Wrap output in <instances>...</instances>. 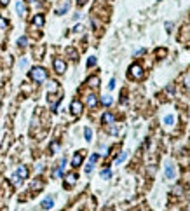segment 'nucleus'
I'll use <instances>...</instances> for the list:
<instances>
[{"mask_svg": "<svg viewBox=\"0 0 190 211\" xmlns=\"http://www.w3.org/2000/svg\"><path fill=\"white\" fill-rule=\"evenodd\" d=\"M30 79H31L33 82H37V84L45 82V80H47V72H45V68H42V66H33V68L30 70Z\"/></svg>", "mask_w": 190, "mask_h": 211, "instance_id": "f257e3e1", "label": "nucleus"}, {"mask_svg": "<svg viewBox=\"0 0 190 211\" xmlns=\"http://www.w3.org/2000/svg\"><path fill=\"white\" fill-rule=\"evenodd\" d=\"M129 77L134 79V80H141V79L145 77V72H143L141 65H138V63L131 65V66H129Z\"/></svg>", "mask_w": 190, "mask_h": 211, "instance_id": "f03ea898", "label": "nucleus"}, {"mask_svg": "<svg viewBox=\"0 0 190 211\" xmlns=\"http://www.w3.org/2000/svg\"><path fill=\"white\" fill-rule=\"evenodd\" d=\"M82 110H84V105H82V101H79V100H73V101H72V105H70V112H72L75 117H79V115H82Z\"/></svg>", "mask_w": 190, "mask_h": 211, "instance_id": "7ed1b4c3", "label": "nucleus"}, {"mask_svg": "<svg viewBox=\"0 0 190 211\" xmlns=\"http://www.w3.org/2000/svg\"><path fill=\"white\" fill-rule=\"evenodd\" d=\"M52 66H54V72L56 73H65V70H66V63L61 59V58H54V61H52Z\"/></svg>", "mask_w": 190, "mask_h": 211, "instance_id": "20e7f679", "label": "nucleus"}, {"mask_svg": "<svg viewBox=\"0 0 190 211\" xmlns=\"http://www.w3.org/2000/svg\"><path fill=\"white\" fill-rule=\"evenodd\" d=\"M75 183H77V175H75V173H68V175L65 176V187L70 189V187H73Z\"/></svg>", "mask_w": 190, "mask_h": 211, "instance_id": "39448f33", "label": "nucleus"}, {"mask_svg": "<svg viewBox=\"0 0 190 211\" xmlns=\"http://www.w3.org/2000/svg\"><path fill=\"white\" fill-rule=\"evenodd\" d=\"M44 23H45L44 14H35V16H33V19H31V24H33V26H37V28H42V26H44Z\"/></svg>", "mask_w": 190, "mask_h": 211, "instance_id": "423d86ee", "label": "nucleus"}, {"mask_svg": "<svg viewBox=\"0 0 190 211\" xmlns=\"http://www.w3.org/2000/svg\"><path fill=\"white\" fill-rule=\"evenodd\" d=\"M101 122H103L105 126H110V124H113V122H115V115H113L112 112H105V114H103V117H101Z\"/></svg>", "mask_w": 190, "mask_h": 211, "instance_id": "0eeeda50", "label": "nucleus"}, {"mask_svg": "<svg viewBox=\"0 0 190 211\" xmlns=\"http://www.w3.org/2000/svg\"><path fill=\"white\" fill-rule=\"evenodd\" d=\"M84 154H86V152H77V154L73 155V159H72V166H73V168H79V166L82 164V161H84Z\"/></svg>", "mask_w": 190, "mask_h": 211, "instance_id": "6e6552de", "label": "nucleus"}, {"mask_svg": "<svg viewBox=\"0 0 190 211\" xmlns=\"http://www.w3.org/2000/svg\"><path fill=\"white\" fill-rule=\"evenodd\" d=\"M164 175H166V178H175V175H176V169H175V166H173L171 162H168V164H166Z\"/></svg>", "mask_w": 190, "mask_h": 211, "instance_id": "1a4fd4ad", "label": "nucleus"}, {"mask_svg": "<svg viewBox=\"0 0 190 211\" xmlns=\"http://www.w3.org/2000/svg\"><path fill=\"white\" fill-rule=\"evenodd\" d=\"M86 103H87L89 108H94V107L98 105V98H96L94 94H87V96H86Z\"/></svg>", "mask_w": 190, "mask_h": 211, "instance_id": "9d476101", "label": "nucleus"}, {"mask_svg": "<svg viewBox=\"0 0 190 211\" xmlns=\"http://www.w3.org/2000/svg\"><path fill=\"white\" fill-rule=\"evenodd\" d=\"M68 9H70V2H65V3H61V5L56 9V14H58V16H63L65 12H68Z\"/></svg>", "mask_w": 190, "mask_h": 211, "instance_id": "9b49d317", "label": "nucleus"}, {"mask_svg": "<svg viewBox=\"0 0 190 211\" xmlns=\"http://www.w3.org/2000/svg\"><path fill=\"white\" fill-rule=\"evenodd\" d=\"M16 175H17L21 180H24V178L28 176V169H26V166H19V168L16 169Z\"/></svg>", "mask_w": 190, "mask_h": 211, "instance_id": "f8f14e48", "label": "nucleus"}, {"mask_svg": "<svg viewBox=\"0 0 190 211\" xmlns=\"http://www.w3.org/2000/svg\"><path fill=\"white\" fill-rule=\"evenodd\" d=\"M87 86L93 87V89H96V87L100 86V79H98L96 75H94V77H89V79H87Z\"/></svg>", "mask_w": 190, "mask_h": 211, "instance_id": "ddd939ff", "label": "nucleus"}, {"mask_svg": "<svg viewBox=\"0 0 190 211\" xmlns=\"http://www.w3.org/2000/svg\"><path fill=\"white\" fill-rule=\"evenodd\" d=\"M52 204H54V199H52V197H45V199L42 201V204H40V206H42L44 210H51V208H52Z\"/></svg>", "mask_w": 190, "mask_h": 211, "instance_id": "4468645a", "label": "nucleus"}, {"mask_svg": "<svg viewBox=\"0 0 190 211\" xmlns=\"http://www.w3.org/2000/svg\"><path fill=\"white\" fill-rule=\"evenodd\" d=\"M42 187H44V182H42L40 178H37V180H35V182L30 185V189H31V190H40Z\"/></svg>", "mask_w": 190, "mask_h": 211, "instance_id": "2eb2a0df", "label": "nucleus"}, {"mask_svg": "<svg viewBox=\"0 0 190 211\" xmlns=\"http://www.w3.org/2000/svg\"><path fill=\"white\" fill-rule=\"evenodd\" d=\"M24 10H26V9H24V3H23V2H17V3H16V12H17L19 16H24Z\"/></svg>", "mask_w": 190, "mask_h": 211, "instance_id": "dca6fc26", "label": "nucleus"}, {"mask_svg": "<svg viewBox=\"0 0 190 211\" xmlns=\"http://www.w3.org/2000/svg\"><path fill=\"white\" fill-rule=\"evenodd\" d=\"M119 131H120V126L110 124V127H108V133H110V134H119Z\"/></svg>", "mask_w": 190, "mask_h": 211, "instance_id": "f3484780", "label": "nucleus"}, {"mask_svg": "<svg viewBox=\"0 0 190 211\" xmlns=\"http://www.w3.org/2000/svg\"><path fill=\"white\" fill-rule=\"evenodd\" d=\"M17 45H19V47H26V45H28V38H26V37H19V38H17Z\"/></svg>", "mask_w": 190, "mask_h": 211, "instance_id": "a211bd4d", "label": "nucleus"}, {"mask_svg": "<svg viewBox=\"0 0 190 211\" xmlns=\"http://www.w3.org/2000/svg\"><path fill=\"white\" fill-rule=\"evenodd\" d=\"M112 101H113V100H112V96H103V98H101V103H103L105 107H110V105H112Z\"/></svg>", "mask_w": 190, "mask_h": 211, "instance_id": "6ab92c4d", "label": "nucleus"}, {"mask_svg": "<svg viewBox=\"0 0 190 211\" xmlns=\"http://www.w3.org/2000/svg\"><path fill=\"white\" fill-rule=\"evenodd\" d=\"M59 152V143L58 141H52L51 143V154H58Z\"/></svg>", "mask_w": 190, "mask_h": 211, "instance_id": "aec40b11", "label": "nucleus"}, {"mask_svg": "<svg viewBox=\"0 0 190 211\" xmlns=\"http://www.w3.org/2000/svg\"><path fill=\"white\" fill-rule=\"evenodd\" d=\"M66 54H68V56H70L72 59H77V51H75V49L68 47V49H66Z\"/></svg>", "mask_w": 190, "mask_h": 211, "instance_id": "412c9836", "label": "nucleus"}, {"mask_svg": "<svg viewBox=\"0 0 190 211\" xmlns=\"http://www.w3.org/2000/svg\"><path fill=\"white\" fill-rule=\"evenodd\" d=\"M84 136H86L87 141H91V140H93V131H91L89 127H86V129H84Z\"/></svg>", "mask_w": 190, "mask_h": 211, "instance_id": "4be33fe9", "label": "nucleus"}, {"mask_svg": "<svg viewBox=\"0 0 190 211\" xmlns=\"http://www.w3.org/2000/svg\"><path fill=\"white\" fill-rule=\"evenodd\" d=\"M49 93H54V91H58V82H49Z\"/></svg>", "mask_w": 190, "mask_h": 211, "instance_id": "5701e85b", "label": "nucleus"}, {"mask_svg": "<svg viewBox=\"0 0 190 211\" xmlns=\"http://www.w3.org/2000/svg\"><path fill=\"white\" fill-rule=\"evenodd\" d=\"M173 122H175V117H173V115H166V117H164V124H168V126H171Z\"/></svg>", "mask_w": 190, "mask_h": 211, "instance_id": "b1692460", "label": "nucleus"}, {"mask_svg": "<svg viewBox=\"0 0 190 211\" xmlns=\"http://www.w3.org/2000/svg\"><path fill=\"white\" fill-rule=\"evenodd\" d=\"M0 30H2V31L7 30V19H3L2 16H0Z\"/></svg>", "mask_w": 190, "mask_h": 211, "instance_id": "393cba45", "label": "nucleus"}, {"mask_svg": "<svg viewBox=\"0 0 190 211\" xmlns=\"http://www.w3.org/2000/svg\"><path fill=\"white\" fill-rule=\"evenodd\" d=\"M61 175H63V168H56V169H54V173H52V176H54V178H58V176H61Z\"/></svg>", "mask_w": 190, "mask_h": 211, "instance_id": "a878e982", "label": "nucleus"}, {"mask_svg": "<svg viewBox=\"0 0 190 211\" xmlns=\"http://www.w3.org/2000/svg\"><path fill=\"white\" fill-rule=\"evenodd\" d=\"M112 176V171L110 169H103L101 171V178H110Z\"/></svg>", "mask_w": 190, "mask_h": 211, "instance_id": "bb28decb", "label": "nucleus"}, {"mask_svg": "<svg viewBox=\"0 0 190 211\" xmlns=\"http://www.w3.org/2000/svg\"><path fill=\"white\" fill-rule=\"evenodd\" d=\"M94 65H96V56H91L87 59V66H94Z\"/></svg>", "mask_w": 190, "mask_h": 211, "instance_id": "cd10ccee", "label": "nucleus"}, {"mask_svg": "<svg viewBox=\"0 0 190 211\" xmlns=\"http://www.w3.org/2000/svg\"><path fill=\"white\" fill-rule=\"evenodd\" d=\"M126 157H127V154H126V152H122V155H120V157H117V161H115V162H117V164H120V162H124V161H126Z\"/></svg>", "mask_w": 190, "mask_h": 211, "instance_id": "c85d7f7f", "label": "nucleus"}, {"mask_svg": "<svg viewBox=\"0 0 190 211\" xmlns=\"http://www.w3.org/2000/svg\"><path fill=\"white\" fill-rule=\"evenodd\" d=\"M10 180H12V183H14V185H19V183H21V178H19L17 175H14V176H12Z\"/></svg>", "mask_w": 190, "mask_h": 211, "instance_id": "c756f323", "label": "nucleus"}, {"mask_svg": "<svg viewBox=\"0 0 190 211\" xmlns=\"http://www.w3.org/2000/svg\"><path fill=\"white\" fill-rule=\"evenodd\" d=\"M185 87L190 91V73L189 75H185Z\"/></svg>", "mask_w": 190, "mask_h": 211, "instance_id": "7c9ffc66", "label": "nucleus"}, {"mask_svg": "<svg viewBox=\"0 0 190 211\" xmlns=\"http://www.w3.org/2000/svg\"><path fill=\"white\" fill-rule=\"evenodd\" d=\"M93 168H94V164H93V162H87V166H86V173H91Z\"/></svg>", "mask_w": 190, "mask_h": 211, "instance_id": "2f4dec72", "label": "nucleus"}, {"mask_svg": "<svg viewBox=\"0 0 190 211\" xmlns=\"http://www.w3.org/2000/svg\"><path fill=\"white\" fill-rule=\"evenodd\" d=\"M82 30H84V26H82V24H77V26L73 28V31H75V33H80Z\"/></svg>", "mask_w": 190, "mask_h": 211, "instance_id": "473e14b6", "label": "nucleus"}, {"mask_svg": "<svg viewBox=\"0 0 190 211\" xmlns=\"http://www.w3.org/2000/svg\"><path fill=\"white\" fill-rule=\"evenodd\" d=\"M98 157H100L98 154H93V155H91V159H89V162H93V164H94V162L98 161Z\"/></svg>", "mask_w": 190, "mask_h": 211, "instance_id": "72a5a7b5", "label": "nucleus"}, {"mask_svg": "<svg viewBox=\"0 0 190 211\" xmlns=\"http://www.w3.org/2000/svg\"><path fill=\"white\" fill-rule=\"evenodd\" d=\"M166 30H168V31H171V30H173V23H171V21H168V23H166Z\"/></svg>", "mask_w": 190, "mask_h": 211, "instance_id": "f704fd0d", "label": "nucleus"}, {"mask_svg": "<svg viewBox=\"0 0 190 211\" xmlns=\"http://www.w3.org/2000/svg\"><path fill=\"white\" fill-rule=\"evenodd\" d=\"M26 65H28L26 59H21V61H19V66H21V68H26Z\"/></svg>", "mask_w": 190, "mask_h": 211, "instance_id": "c9c22d12", "label": "nucleus"}, {"mask_svg": "<svg viewBox=\"0 0 190 211\" xmlns=\"http://www.w3.org/2000/svg\"><path fill=\"white\" fill-rule=\"evenodd\" d=\"M113 87H115V79H112L110 84H108V89H113Z\"/></svg>", "mask_w": 190, "mask_h": 211, "instance_id": "e433bc0d", "label": "nucleus"}, {"mask_svg": "<svg viewBox=\"0 0 190 211\" xmlns=\"http://www.w3.org/2000/svg\"><path fill=\"white\" fill-rule=\"evenodd\" d=\"M9 3V0H0V7H5Z\"/></svg>", "mask_w": 190, "mask_h": 211, "instance_id": "4c0bfd02", "label": "nucleus"}, {"mask_svg": "<svg viewBox=\"0 0 190 211\" xmlns=\"http://www.w3.org/2000/svg\"><path fill=\"white\" fill-rule=\"evenodd\" d=\"M77 3H79V5H86V3H87V0H77Z\"/></svg>", "mask_w": 190, "mask_h": 211, "instance_id": "58836bf2", "label": "nucleus"}, {"mask_svg": "<svg viewBox=\"0 0 190 211\" xmlns=\"http://www.w3.org/2000/svg\"><path fill=\"white\" fill-rule=\"evenodd\" d=\"M26 2H28V3H35L37 0H26Z\"/></svg>", "mask_w": 190, "mask_h": 211, "instance_id": "ea45409f", "label": "nucleus"}, {"mask_svg": "<svg viewBox=\"0 0 190 211\" xmlns=\"http://www.w3.org/2000/svg\"><path fill=\"white\" fill-rule=\"evenodd\" d=\"M106 211H112V210H106Z\"/></svg>", "mask_w": 190, "mask_h": 211, "instance_id": "a19ab883", "label": "nucleus"}, {"mask_svg": "<svg viewBox=\"0 0 190 211\" xmlns=\"http://www.w3.org/2000/svg\"><path fill=\"white\" fill-rule=\"evenodd\" d=\"M187 211H190V208H189V210H187Z\"/></svg>", "mask_w": 190, "mask_h": 211, "instance_id": "79ce46f5", "label": "nucleus"}, {"mask_svg": "<svg viewBox=\"0 0 190 211\" xmlns=\"http://www.w3.org/2000/svg\"><path fill=\"white\" fill-rule=\"evenodd\" d=\"M141 211H145V210H141Z\"/></svg>", "mask_w": 190, "mask_h": 211, "instance_id": "37998d69", "label": "nucleus"}]
</instances>
